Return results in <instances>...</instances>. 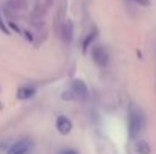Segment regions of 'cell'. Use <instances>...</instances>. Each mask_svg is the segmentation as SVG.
Listing matches in <instances>:
<instances>
[{"label": "cell", "instance_id": "cell-6", "mask_svg": "<svg viewBox=\"0 0 156 154\" xmlns=\"http://www.w3.org/2000/svg\"><path fill=\"white\" fill-rule=\"evenodd\" d=\"M135 151L138 154H150V145L146 141H136L135 142Z\"/></svg>", "mask_w": 156, "mask_h": 154}, {"label": "cell", "instance_id": "cell-3", "mask_svg": "<svg viewBox=\"0 0 156 154\" xmlns=\"http://www.w3.org/2000/svg\"><path fill=\"white\" fill-rule=\"evenodd\" d=\"M30 150V142L29 141H18L14 145L9 147L6 154H27Z\"/></svg>", "mask_w": 156, "mask_h": 154}, {"label": "cell", "instance_id": "cell-1", "mask_svg": "<svg viewBox=\"0 0 156 154\" xmlns=\"http://www.w3.org/2000/svg\"><path fill=\"white\" fill-rule=\"evenodd\" d=\"M143 125H144L143 113L140 112V109L132 107L130 113H129V135H130V138H136L141 133Z\"/></svg>", "mask_w": 156, "mask_h": 154}, {"label": "cell", "instance_id": "cell-7", "mask_svg": "<svg viewBox=\"0 0 156 154\" xmlns=\"http://www.w3.org/2000/svg\"><path fill=\"white\" fill-rule=\"evenodd\" d=\"M71 35H73V26H71L70 21H67V23H64V27H62V36H64V39L67 43H70L71 41Z\"/></svg>", "mask_w": 156, "mask_h": 154}, {"label": "cell", "instance_id": "cell-8", "mask_svg": "<svg viewBox=\"0 0 156 154\" xmlns=\"http://www.w3.org/2000/svg\"><path fill=\"white\" fill-rule=\"evenodd\" d=\"M35 94V89H32V88H20L18 89V98L20 100H26V98H30L32 95Z\"/></svg>", "mask_w": 156, "mask_h": 154}, {"label": "cell", "instance_id": "cell-5", "mask_svg": "<svg viewBox=\"0 0 156 154\" xmlns=\"http://www.w3.org/2000/svg\"><path fill=\"white\" fill-rule=\"evenodd\" d=\"M56 128H58V132L61 135H68L71 132V128H73V124H71V121L67 116H59L56 119Z\"/></svg>", "mask_w": 156, "mask_h": 154}, {"label": "cell", "instance_id": "cell-2", "mask_svg": "<svg viewBox=\"0 0 156 154\" xmlns=\"http://www.w3.org/2000/svg\"><path fill=\"white\" fill-rule=\"evenodd\" d=\"M91 57L99 67H106L108 60H109V54H108V51L103 46H96L91 50Z\"/></svg>", "mask_w": 156, "mask_h": 154}, {"label": "cell", "instance_id": "cell-4", "mask_svg": "<svg viewBox=\"0 0 156 154\" xmlns=\"http://www.w3.org/2000/svg\"><path fill=\"white\" fill-rule=\"evenodd\" d=\"M71 91H73L76 98H82L83 100V98L88 97V88H87V85L82 80H74L71 83Z\"/></svg>", "mask_w": 156, "mask_h": 154}, {"label": "cell", "instance_id": "cell-9", "mask_svg": "<svg viewBox=\"0 0 156 154\" xmlns=\"http://www.w3.org/2000/svg\"><path fill=\"white\" fill-rule=\"evenodd\" d=\"M64 154H77L76 151H73V150H70V151H67V153H64Z\"/></svg>", "mask_w": 156, "mask_h": 154}]
</instances>
